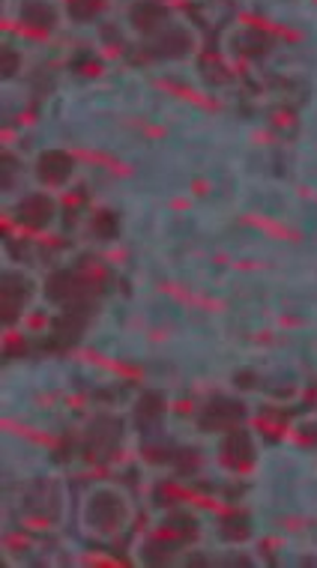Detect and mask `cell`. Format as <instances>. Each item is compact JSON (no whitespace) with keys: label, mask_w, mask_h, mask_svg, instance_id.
<instances>
[{"label":"cell","mask_w":317,"mask_h":568,"mask_svg":"<svg viewBox=\"0 0 317 568\" xmlns=\"http://www.w3.org/2000/svg\"><path fill=\"white\" fill-rule=\"evenodd\" d=\"M75 524L84 539L96 545H114L135 524V497L120 481H93L81 490Z\"/></svg>","instance_id":"cell-1"},{"label":"cell","mask_w":317,"mask_h":568,"mask_svg":"<svg viewBox=\"0 0 317 568\" xmlns=\"http://www.w3.org/2000/svg\"><path fill=\"white\" fill-rule=\"evenodd\" d=\"M7 219H10V225L19 227L21 234L45 240V236L58 234L60 225H63V204L54 192L28 186L7 201Z\"/></svg>","instance_id":"cell-2"},{"label":"cell","mask_w":317,"mask_h":568,"mask_svg":"<svg viewBox=\"0 0 317 568\" xmlns=\"http://www.w3.org/2000/svg\"><path fill=\"white\" fill-rule=\"evenodd\" d=\"M81 159L75 156V150L63 148V144H42L28 156L24 174L28 183L54 195H67L79 186L81 180Z\"/></svg>","instance_id":"cell-3"},{"label":"cell","mask_w":317,"mask_h":568,"mask_svg":"<svg viewBox=\"0 0 317 568\" xmlns=\"http://www.w3.org/2000/svg\"><path fill=\"white\" fill-rule=\"evenodd\" d=\"M3 291H0V308H3V329H19L30 314L37 312L45 294V284L37 270L24 264H7L3 266Z\"/></svg>","instance_id":"cell-4"},{"label":"cell","mask_w":317,"mask_h":568,"mask_svg":"<svg viewBox=\"0 0 317 568\" xmlns=\"http://www.w3.org/2000/svg\"><path fill=\"white\" fill-rule=\"evenodd\" d=\"M192 548H195V532H188L180 524L177 511H171L168 520L150 527V532H144L135 541L132 557L139 566H174V562H183V557L192 554Z\"/></svg>","instance_id":"cell-5"},{"label":"cell","mask_w":317,"mask_h":568,"mask_svg":"<svg viewBox=\"0 0 317 568\" xmlns=\"http://www.w3.org/2000/svg\"><path fill=\"white\" fill-rule=\"evenodd\" d=\"M7 21L21 37L33 42H49L70 28V12L63 0H10Z\"/></svg>","instance_id":"cell-6"},{"label":"cell","mask_w":317,"mask_h":568,"mask_svg":"<svg viewBox=\"0 0 317 568\" xmlns=\"http://www.w3.org/2000/svg\"><path fill=\"white\" fill-rule=\"evenodd\" d=\"M21 518L30 524V529H54L63 524L67 515V488L60 476H40L24 490L19 503Z\"/></svg>","instance_id":"cell-7"},{"label":"cell","mask_w":317,"mask_h":568,"mask_svg":"<svg viewBox=\"0 0 317 568\" xmlns=\"http://www.w3.org/2000/svg\"><path fill=\"white\" fill-rule=\"evenodd\" d=\"M139 49L144 51V58L156 60V63H188L201 51V33L186 16L177 12L156 37L141 42Z\"/></svg>","instance_id":"cell-8"},{"label":"cell","mask_w":317,"mask_h":568,"mask_svg":"<svg viewBox=\"0 0 317 568\" xmlns=\"http://www.w3.org/2000/svg\"><path fill=\"white\" fill-rule=\"evenodd\" d=\"M260 455H264V446H260L258 432L248 422L216 434V464L231 476H252L258 470Z\"/></svg>","instance_id":"cell-9"},{"label":"cell","mask_w":317,"mask_h":568,"mask_svg":"<svg viewBox=\"0 0 317 568\" xmlns=\"http://www.w3.org/2000/svg\"><path fill=\"white\" fill-rule=\"evenodd\" d=\"M174 16H177V7H171L165 0H130L126 16H123V28L132 37V42L141 45L150 37H156Z\"/></svg>","instance_id":"cell-10"},{"label":"cell","mask_w":317,"mask_h":568,"mask_svg":"<svg viewBox=\"0 0 317 568\" xmlns=\"http://www.w3.org/2000/svg\"><path fill=\"white\" fill-rule=\"evenodd\" d=\"M21 69H24V60H21V49L19 45H3V79L12 81L19 79Z\"/></svg>","instance_id":"cell-11"}]
</instances>
